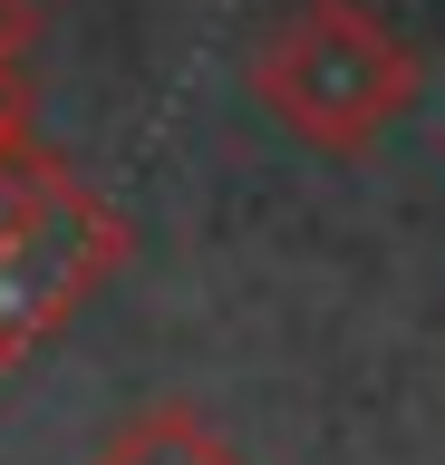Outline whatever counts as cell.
<instances>
[{"mask_svg": "<svg viewBox=\"0 0 445 465\" xmlns=\"http://www.w3.org/2000/svg\"><path fill=\"white\" fill-rule=\"evenodd\" d=\"M117 262H126L117 203H97L78 174L49 184L20 223H0V349H10V359H30L49 330L78 320V301H88Z\"/></svg>", "mask_w": 445, "mask_h": 465, "instance_id": "obj_2", "label": "cell"}, {"mask_svg": "<svg viewBox=\"0 0 445 465\" xmlns=\"http://www.w3.org/2000/svg\"><path fill=\"white\" fill-rule=\"evenodd\" d=\"M39 39V0H0V68H20Z\"/></svg>", "mask_w": 445, "mask_h": 465, "instance_id": "obj_4", "label": "cell"}, {"mask_svg": "<svg viewBox=\"0 0 445 465\" xmlns=\"http://www.w3.org/2000/svg\"><path fill=\"white\" fill-rule=\"evenodd\" d=\"M416 49L368 10V0H291L252 39V97L281 136L320 155H368V145L416 107Z\"/></svg>", "mask_w": 445, "mask_h": 465, "instance_id": "obj_1", "label": "cell"}, {"mask_svg": "<svg viewBox=\"0 0 445 465\" xmlns=\"http://www.w3.org/2000/svg\"><path fill=\"white\" fill-rule=\"evenodd\" d=\"M0 369H20V359H10V349H0Z\"/></svg>", "mask_w": 445, "mask_h": 465, "instance_id": "obj_6", "label": "cell"}, {"mask_svg": "<svg viewBox=\"0 0 445 465\" xmlns=\"http://www.w3.org/2000/svg\"><path fill=\"white\" fill-rule=\"evenodd\" d=\"M88 465H252V456H242L194 398H155V407H136Z\"/></svg>", "mask_w": 445, "mask_h": 465, "instance_id": "obj_3", "label": "cell"}, {"mask_svg": "<svg viewBox=\"0 0 445 465\" xmlns=\"http://www.w3.org/2000/svg\"><path fill=\"white\" fill-rule=\"evenodd\" d=\"M10 136H30V78L20 68H0V145Z\"/></svg>", "mask_w": 445, "mask_h": 465, "instance_id": "obj_5", "label": "cell"}]
</instances>
